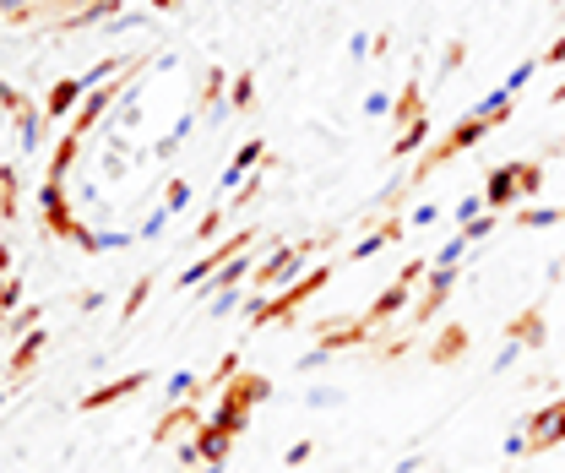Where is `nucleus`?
<instances>
[{
    "mask_svg": "<svg viewBox=\"0 0 565 473\" xmlns=\"http://www.w3.org/2000/svg\"><path fill=\"white\" fill-rule=\"evenodd\" d=\"M38 201H44V229H49V234H60V240H71V245H82V250H104V234H88V229L77 224V213H71L65 180H44Z\"/></svg>",
    "mask_w": 565,
    "mask_h": 473,
    "instance_id": "1",
    "label": "nucleus"
},
{
    "mask_svg": "<svg viewBox=\"0 0 565 473\" xmlns=\"http://www.w3.org/2000/svg\"><path fill=\"white\" fill-rule=\"evenodd\" d=\"M326 283H332V266H310V273H305L299 283H289L282 294H272V300L250 305V326H266V321H294V310H299L310 294H321Z\"/></svg>",
    "mask_w": 565,
    "mask_h": 473,
    "instance_id": "2",
    "label": "nucleus"
},
{
    "mask_svg": "<svg viewBox=\"0 0 565 473\" xmlns=\"http://www.w3.org/2000/svg\"><path fill=\"white\" fill-rule=\"evenodd\" d=\"M489 131H494V120H484V114H468L457 131H446V137H441V148L430 153V158H424L418 169H413V180H424V174H435L446 158H457V153H468V148H478L484 137H489Z\"/></svg>",
    "mask_w": 565,
    "mask_h": 473,
    "instance_id": "3",
    "label": "nucleus"
},
{
    "mask_svg": "<svg viewBox=\"0 0 565 473\" xmlns=\"http://www.w3.org/2000/svg\"><path fill=\"white\" fill-rule=\"evenodd\" d=\"M245 245H250V229H240V234H229L218 250H212V256H201L196 266H185V273L174 278V289L185 294V289H196V283H212V278H218V266H229L234 256H245Z\"/></svg>",
    "mask_w": 565,
    "mask_h": 473,
    "instance_id": "4",
    "label": "nucleus"
},
{
    "mask_svg": "<svg viewBox=\"0 0 565 473\" xmlns=\"http://www.w3.org/2000/svg\"><path fill=\"white\" fill-rule=\"evenodd\" d=\"M424 273H430V261H408L402 273H397V283H392V289H386V294H381V300H375L365 316H359V321H365V326H381L386 316H397V310L408 305V294H413V283H418Z\"/></svg>",
    "mask_w": 565,
    "mask_h": 473,
    "instance_id": "5",
    "label": "nucleus"
},
{
    "mask_svg": "<svg viewBox=\"0 0 565 473\" xmlns=\"http://www.w3.org/2000/svg\"><path fill=\"white\" fill-rule=\"evenodd\" d=\"M299 278H305V245H277V256L256 266V283H261V289H277V283L289 289V283H299Z\"/></svg>",
    "mask_w": 565,
    "mask_h": 473,
    "instance_id": "6",
    "label": "nucleus"
},
{
    "mask_svg": "<svg viewBox=\"0 0 565 473\" xmlns=\"http://www.w3.org/2000/svg\"><path fill=\"white\" fill-rule=\"evenodd\" d=\"M522 430H527V452H549V446H560V441H565V397L549 402V409H538Z\"/></svg>",
    "mask_w": 565,
    "mask_h": 473,
    "instance_id": "7",
    "label": "nucleus"
},
{
    "mask_svg": "<svg viewBox=\"0 0 565 473\" xmlns=\"http://www.w3.org/2000/svg\"><path fill=\"white\" fill-rule=\"evenodd\" d=\"M522 201V169L517 164H501V169H489V185H484V207L489 213H506Z\"/></svg>",
    "mask_w": 565,
    "mask_h": 473,
    "instance_id": "8",
    "label": "nucleus"
},
{
    "mask_svg": "<svg viewBox=\"0 0 565 473\" xmlns=\"http://www.w3.org/2000/svg\"><path fill=\"white\" fill-rule=\"evenodd\" d=\"M266 397H272V381L240 370V376L223 381V397H218V402H229V409H256V402H266Z\"/></svg>",
    "mask_w": 565,
    "mask_h": 473,
    "instance_id": "9",
    "label": "nucleus"
},
{
    "mask_svg": "<svg viewBox=\"0 0 565 473\" xmlns=\"http://www.w3.org/2000/svg\"><path fill=\"white\" fill-rule=\"evenodd\" d=\"M153 376L148 370H131V376H120V381H109V386H98V392H88L82 397V414H98V409H109V402H120V397H131V392H141Z\"/></svg>",
    "mask_w": 565,
    "mask_h": 473,
    "instance_id": "10",
    "label": "nucleus"
},
{
    "mask_svg": "<svg viewBox=\"0 0 565 473\" xmlns=\"http://www.w3.org/2000/svg\"><path fill=\"white\" fill-rule=\"evenodd\" d=\"M93 88L82 82V77H65V82H55L49 88V98H44V120H65L71 109H82V98H88Z\"/></svg>",
    "mask_w": 565,
    "mask_h": 473,
    "instance_id": "11",
    "label": "nucleus"
},
{
    "mask_svg": "<svg viewBox=\"0 0 565 473\" xmlns=\"http://www.w3.org/2000/svg\"><path fill=\"white\" fill-rule=\"evenodd\" d=\"M544 337H549V326H544V305H527V310L506 326V343H517V349H544Z\"/></svg>",
    "mask_w": 565,
    "mask_h": 473,
    "instance_id": "12",
    "label": "nucleus"
},
{
    "mask_svg": "<svg viewBox=\"0 0 565 473\" xmlns=\"http://www.w3.org/2000/svg\"><path fill=\"white\" fill-rule=\"evenodd\" d=\"M451 289H457V266H430V294L418 300V310H413V321H430L446 300H451Z\"/></svg>",
    "mask_w": 565,
    "mask_h": 473,
    "instance_id": "13",
    "label": "nucleus"
},
{
    "mask_svg": "<svg viewBox=\"0 0 565 473\" xmlns=\"http://www.w3.org/2000/svg\"><path fill=\"white\" fill-rule=\"evenodd\" d=\"M190 446H196V462L223 468V457H229V446H234V435H223L218 425H201V430L190 435Z\"/></svg>",
    "mask_w": 565,
    "mask_h": 473,
    "instance_id": "14",
    "label": "nucleus"
},
{
    "mask_svg": "<svg viewBox=\"0 0 565 473\" xmlns=\"http://www.w3.org/2000/svg\"><path fill=\"white\" fill-rule=\"evenodd\" d=\"M261 158H266V142H245V148H240V153L229 158V169H223V180H218V190L229 196V190H234L240 180H250V174H256V164H261Z\"/></svg>",
    "mask_w": 565,
    "mask_h": 473,
    "instance_id": "15",
    "label": "nucleus"
},
{
    "mask_svg": "<svg viewBox=\"0 0 565 473\" xmlns=\"http://www.w3.org/2000/svg\"><path fill=\"white\" fill-rule=\"evenodd\" d=\"M180 430H201V409H196V402H174V409L153 425V441H174Z\"/></svg>",
    "mask_w": 565,
    "mask_h": 473,
    "instance_id": "16",
    "label": "nucleus"
},
{
    "mask_svg": "<svg viewBox=\"0 0 565 473\" xmlns=\"http://www.w3.org/2000/svg\"><path fill=\"white\" fill-rule=\"evenodd\" d=\"M22 305V273H12V245H0V310Z\"/></svg>",
    "mask_w": 565,
    "mask_h": 473,
    "instance_id": "17",
    "label": "nucleus"
},
{
    "mask_svg": "<svg viewBox=\"0 0 565 473\" xmlns=\"http://www.w3.org/2000/svg\"><path fill=\"white\" fill-rule=\"evenodd\" d=\"M245 278H256V261H250V256H234L229 266H218V278H212V294H234Z\"/></svg>",
    "mask_w": 565,
    "mask_h": 473,
    "instance_id": "18",
    "label": "nucleus"
},
{
    "mask_svg": "<svg viewBox=\"0 0 565 473\" xmlns=\"http://www.w3.org/2000/svg\"><path fill=\"white\" fill-rule=\"evenodd\" d=\"M44 343H49V332H38V326H33V332L22 337V343H17V354H12V376H28V370L38 365V354H44Z\"/></svg>",
    "mask_w": 565,
    "mask_h": 473,
    "instance_id": "19",
    "label": "nucleus"
},
{
    "mask_svg": "<svg viewBox=\"0 0 565 473\" xmlns=\"http://www.w3.org/2000/svg\"><path fill=\"white\" fill-rule=\"evenodd\" d=\"M392 240H402V224H397V218H386V224L370 234V240H359V245H353V250H348V261H370V256H375L381 245H392Z\"/></svg>",
    "mask_w": 565,
    "mask_h": 473,
    "instance_id": "20",
    "label": "nucleus"
},
{
    "mask_svg": "<svg viewBox=\"0 0 565 473\" xmlns=\"http://www.w3.org/2000/svg\"><path fill=\"white\" fill-rule=\"evenodd\" d=\"M424 142H430V120L413 114V125H402V137L392 142V158H408V153H418Z\"/></svg>",
    "mask_w": 565,
    "mask_h": 473,
    "instance_id": "21",
    "label": "nucleus"
},
{
    "mask_svg": "<svg viewBox=\"0 0 565 473\" xmlns=\"http://www.w3.org/2000/svg\"><path fill=\"white\" fill-rule=\"evenodd\" d=\"M77 148H82V137H71V131H65V137L55 142V158H49V180H65V169L77 164Z\"/></svg>",
    "mask_w": 565,
    "mask_h": 473,
    "instance_id": "22",
    "label": "nucleus"
},
{
    "mask_svg": "<svg viewBox=\"0 0 565 473\" xmlns=\"http://www.w3.org/2000/svg\"><path fill=\"white\" fill-rule=\"evenodd\" d=\"M462 354H468V326H446V332H441V349H435L430 359L446 365V359H462Z\"/></svg>",
    "mask_w": 565,
    "mask_h": 473,
    "instance_id": "23",
    "label": "nucleus"
},
{
    "mask_svg": "<svg viewBox=\"0 0 565 473\" xmlns=\"http://www.w3.org/2000/svg\"><path fill=\"white\" fill-rule=\"evenodd\" d=\"M17 137H22V153H38V142H44V125H38V109H33V104L17 114Z\"/></svg>",
    "mask_w": 565,
    "mask_h": 473,
    "instance_id": "24",
    "label": "nucleus"
},
{
    "mask_svg": "<svg viewBox=\"0 0 565 473\" xmlns=\"http://www.w3.org/2000/svg\"><path fill=\"white\" fill-rule=\"evenodd\" d=\"M0 218H17V169H0Z\"/></svg>",
    "mask_w": 565,
    "mask_h": 473,
    "instance_id": "25",
    "label": "nucleus"
},
{
    "mask_svg": "<svg viewBox=\"0 0 565 473\" xmlns=\"http://www.w3.org/2000/svg\"><path fill=\"white\" fill-rule=\"evenodd\" d=\"M196 386H201V381H196L190 370H174L164 392H169V402H196Z\"/></svg>",
    "mask_w": 565,
    "mask_h": 473,
    "instance_id": "26",
    "label": "nucleus"
},
{
    "mask_svg": "<svg viewBox=\"0 0 565 473\" xmlns=\"http://www.w3.org/2000/svg\"><path fill=\"white\" fill-rule=\"evenodd\" d=\"M462 256H468V240H462V229H457V234L435 250V261H430V266H462Z\"/></svg>",
    "mask_w": 565,
    "mask_h": 473,
    "instance_id": "27",
    "label": "nucleus"
},
{
    "mask_svg": "<svg viewBox=\"0 0 565 473\" xmlns=\"http://www.w3.org/2000/svg\"><path fill=\"white\" fill-rule=\"evenodd\" d=\"M229 104H234V109H250V104H256V77H250V72H240V77H234Z\"/></svg>",
    "mask_w": 565,
    "mask_h": 473,
    "instance_id": "28",
    "label": "nucleus"
},
{
    "mask_svg": "<svg viewBox=\"0 0 565 473\" xmlns=\"http://www.w3.org/2000/svg\"><path fill=\"white\" fill-rule=\"evenodd\" d=\"M148 294H153V278H136V283H131V300L120 305V316H125V321H131V316H141V305H148Z\"/></svg>",
    "mask_w": 565,
    "mask_h": 473,
    "instance_id": "29",
    "label": "nucleus"
},
{
    "mask_svg": "<svg viewBox=\"0 0 565 473\" xmlns=\"http://www.w3.org/2000/svg\"><path fill=\"white\" fill-rule=\"evenodd\" d=\"M533 72H538V60H522V65H517V72L506 77V88H501V93H506V98H517V93L527 88V77H533Z\"/></svg>",
    "mask_w": 565,
    "mask_h": 473,
    "instance_id": "30",
    "label": "nucleus"
},
{
    "mask_svg": "<svg viewBox=\"0 0 565 473\" xmlns=\"http://www.w3.org/2000/svg\"><path fill=\"white\" fill-rule=\"evenodd\" d=\"M109 12H120V0H93L88 12H77V17H71V28H82V22H98V17H109Z\"/></svg>",
    "mask_w": 565,
    "mask_h": 473,
    "instance_id": "31",
    "label": "nucleus"
},
{
    "mask_svg": "<svg viewBox=\"0 0 565 473\" xmlns=\"http://www.w3.org/2000/svg\"><path fill=\"white\" fill-rule=\"evenodd\" d=\"M517 169H522V201L538 196L544 190V164H517Z\"/></svg>",
    "mask_w": 565,
    "mask_h": 473,
    "instance_id": "32",
    "label": "nucleus"
},
{
    "mask_svg": "<svg viewBox=\"0 0 565 473\" xmlns=\"http://www.w3.org/2000/svg\"><path fill=\"white\" fill-rule=\"evenodd\" d=\"M560 218H565V207H533V213H522L527 229H549V224H560Z\"/></svg>",
    "mask_w": 565,
    "mask_h": 473,
    "instance_id": "33",
    "label": "nucleus"
},
{
    "mask_svg": "<svg viewBox=\"0 0 565 473\" xmlns=\"http://www.w3.org/2000/svg\"><path fill=\"white\" fill-rule=\"evenodd\" d=\"M489 229H494V213H478L473 224H462V240H468V245H478V240H484Z\"/></svg>",
    "mask_w": 565,
    "mask_h": 473,
    "instance_id": "34",
    "label": "nucleus"
},
{
    "mask_svg": "<svg viewBox=\"0 0 565 473\" xmlns=\"http://www.w3.org/2000/svg\"><path fill=\"white\" fill-rule=\"evenodd\" d=\"M185 201H190V185H185V180H169V190H164V207H169V213H180Z\"/></svg>",
    "mask_w": 565,
    "mask_h": 473,
    "instance_id": "35",
    "label": "nucleus"
},
{
    "mask_svg": "<svg viewBox=\"0 0 565 473\" xmlns=\"http://www.w3.org/2000/svg\"><path fill=\"white\" fill-rule=\"evenodd\" d=\"M0 104H6L12 114H22V109H28V93H22V88H12V82H0Z\"/></svg>",
    "mask_w": 565,
    "mask_h": 473,
    "instance_id": "36",
    "label": "nucleus"
},
{
    "mask_svg": "<svg viewBox=\"0 0 565 473\" xmlns=\"http://www.w3.org/2000/svg\"><path fill=\"white\" fill-rule=\"evenodd\" d=\"M478 213H484V196H462L457 201V224H473Z\"/></svg>",
    "mask_w": 565,
    "mask_h": 473,
    "instance_id": "37",
    "label": "nucleus"
},
{
    "mask_svg": "<svg viewBox=\"0 0 565 473\" xmlns=\"http://www.w3.org/2000/svg\"><path fill=\"white\" fill-rule=\"evenodd\" d=\"M164 229H169V207H158V213H153L148 224H141V240H158Z\"/></svg>",
    "mask_w": 565,
    "mask_h": 473,
    "instance_id": "38",
    "label": "nucleus"
},
{
    "mask_svg": "<svg viewBox=\"0 0 565 473\" xmlns=\"http://www.w3.org/2000/svg\"><path fill=\"white\" fill-rule=\"evenodd\" d=\"M316 457V441H299V446H289V457H282V462H289V468H305Z\"/></svg>",
    "mask_w": 565,
    "mask_h": 473,
    "instance_id": "39",
    "label": "nucleus"
},
{
    "mask_svg": "<svg viewBox=\"0 0 565 473\" xmlns=\"http://www.w3.org/2000/svg\"><path fill=\"white\" fill-rule=\"evenodd\" d=\"M38 316H44L38 305H28V310H17V316H12V332H22V326L33 332V326H38Z\"/></svg>",
    "mask_w": 565,
    "mask_h": 473,
    "instance_id": "40",
    "label": "nucleus"
},
{
    "mask_svg": "<svg viewBox=\"0 0 565 473\" xmlns=\"http://www.w3.org/2000/svg\"><path fill=\"white\" fill-rule=\"evenodd\" d=\"M218 229H223V207H218V213H207V218H201V229H196V240H212V234H218Z\"/></svg>",
    "mask_w": 565,
    "mask_h": 473,
    "instance_id": "41",
    "label": "nucleus"
},
{
    "mask_svg": "<svg viewBox=\"0 0 565 473\" xmlns=\"http://www.w3.org/2000/svg\"><path fill=\"white\" fill-rule=\"evenodd\" d=\"M392 109H397V104H392L386 93H370V98H365V114H392Z\"/></svg>",
    "mask_w": 565,
    "mask_h": 473,
    "instance_id": "42",
    "label": "nucleus"
},
{
    "mask_svg": "<svg viewBox=\"0 0 565 473\" xmlns=\"http://www.w3.org/2000/svg\"><path fill=\"white\" fill-rule=\"evenodd\" d=\"M131 28H148V17H141V12H131V17H120L109 33H131Z\"/></svg>",
    "mask_w": 565,
    "mask_h": 473,
    "instance_id": "43",
    "label": "nucleus"
},
{
    "mask_svg": "<svg viewBox=\"0 0 565 473\" xmlns=\"http://www.w3.org/2000/svg\"><path fill=\"white\" fill-rule=\"evenodd\" d=\"M326 354H332V349H310V354L299 359V370H316V365H326Z\"/></svg>",
    "mask_w": 565,
    "mask_h": 473,
    "instance_id": "44",
    "label": "nucleus"
},
{
    "mask_svg": "<svg viewBox=\"0 0 565 473\" xmlns=\"http://www.w3.org/2000/svg\"><path fill=\"white\" fill-rule=\"evenodd\" d=\"M441 218V207H430V201H424V207H413V224H435Z\"/></svg>",
    "mask_w": 565,
    "mask_h": 473,
    "instance_id": "45",
    "label": "nucleus"
},
{
    "mask_svg": "<svg viewBox=\"0 0 565 473\" xmlns=\"http://www.w3.org/2000/svg\"><path fill=\"white\" fill-rule=\"evenodd\" d=\"M544 60H549V65H560V60H565V38H554V44H549V55H544Z\"/></svg>",
    "mask_w": 565,
    "mask_h": 473,
    "instance_id": "46",
    "label": "nucleus"
},
{
    "mask_svg": "<svg viewBox=\"0 0 565 473\" xmlns=\"http://www.w3.org/2000/svg\"><path fill=\"white\" fill-rule=\"evenodd\" d=\"M180 6V0H153V12H174Z\"/></svg>",
    "mask_w": 565,
    "mask_h": 473,
    "instance_id": "47",
    "label": "nucleus"
},
{
    "mask_svg": "<svg viewBox=\"0 0 565 473\" xmlns=\"http://www.w3.org/2000/svg\"><path fill=\"white\" fill-rule=\"evenodd\" d=\"M0 402H6V392H0Z\"/></svg>",
    "mask_w": 565,
    "mask_h": 473,
    "instance_id": "48",
    "label": "nucleus"
},
{
    "mask_svg": "<svg viewBox=\"0 0 565 473\" xmlns=\"http://www.w3.org/2000/svg\"><path fill=\"white\" fill-rule=\"evenodd\" d=\"M212 473H218V468H212Z\"/></svg>",
    "mask_w": 565,
    "mask_h": 473,
    "instance_id": "49",
    "label": "nucleus"
}]
</instances>
